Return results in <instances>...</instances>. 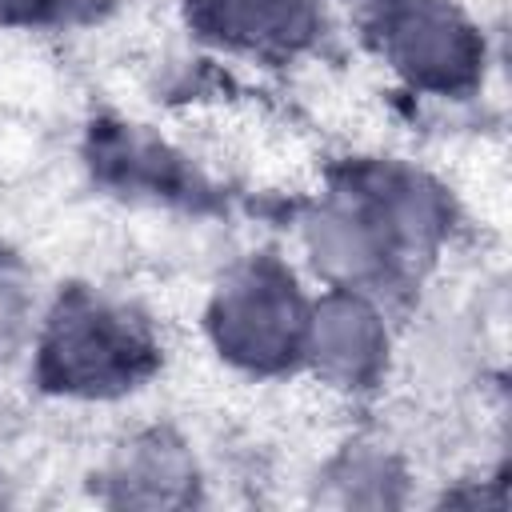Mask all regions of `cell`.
<instances>
[{
  "label": "cell",
  "mask_w": 512,
  "mask_h": 512,
  "mask_svg": "<svg viewBox=\"0 0 512 512\" xmlns=\"http://www.w3.org/2000/svg\"><path fill=\"white\" fill-rule=\"evenodd\" d=\"M304 348L332 384L360 388L384 364V328L360 296H328L308 316Z\"/></svg>",
  "instance_id": "4"
},
{
  "label": "cell",
  "mask_w": 512,
  "mask_h": 512,
  "mask_svg": "<svg viewBox=\"0 0 512 512\" xmlns=\"http://www.w3.org/2000/svg\"><path fill=\"white\" fill-rule=\"evenodd\" d=\"M28 332V280L20 264L0 252V356H12Z\"/></svg>",
  "instance_id": "9"
},
{
  "label": "cell",
  "mask_w": 512,
  "mask_h": 512,
  "mask_svg": "<svg viewBox=\"0 0 512 512\" xmlns=\"http://www.w3.org/2000/svg\"><path fill=\"white\" fill-rule=\"evenodd\" d=\"M208 324L228 360L272 372L304 352L308 308L280 264L256 260L220 288Z\"/></svg>",
  "instance_id": "2"
},
{
  "label": "cell",
  "mask_w": 512,
  "mask_h": 512,
  "mask_svg": "<svg viewBox=\"0 0 512 512\" xmlns=\"http://www.w3.org/2000/svg\"><path fill=\"white\" fill-rule=\"evenodd\" d=\"M192 484H196L192 460L184 456L180 444H172L160 432L132 440L112 468V492L120 504H144V508L184 504L192 500Z\"/></svg>",
  "instance_id": "7"
},
{
  "label": "cell",
  "mask_w": 512,
  "mask_h": 512,
  "mask_svg": "<svg viewBox=\"0 0 512 512\" xmlns=\"http://www.w3.org/2000/svg\"><path fill=\"white\" fill-rule=\"evenodd\" d=\"M96 168L124 188H144L156 196H188V188H196V180L180 168L176 156H168L160 144H152L136 132H124V128L100 132Z\"/></svg>",
  "instance_id": "8"
},
{
  "label": "cell",
  "mask_w": 512,
  "mask_h": 512,
  "mask_svg": "<svg viewBox=\"0 0 512 512\" xmlns=\"http://www.w3.org/2000/svg\"><path fill=\"white\" fill-rule=\"evenodd\" d=\"M192 20L240 48H296L316 32L312 0H188Z\"/></svg>",
  "instance_id": "6"
},
{
  "label": "cell",
  "mask_w": 512,
  "mask_h": 512,
  "mask_svg": "<svg viewBox=\"0 0 512 512\" xmlns=\"http://www.w3.org/2000/svg\"><path fill=\"white\" fill-rule=\"evenodd\" d=\"M304 236H308L316 268H324L332 280H348V284L380 276L388 256H396L388 232L380 228L376 212L360 200V192L352 200H340V204L308 216Z\"/></svg>",
  "instance_id": "5"
},
{
  "label": "cell",
  "mask_w": 512,
  "mask_h": 512,
  "mask_svg": "<svg viewBox=\"0 0 512 512\" xmlns=\"http://www.w3.org/2000/svg\"><path fill=\"white\" fill-rule=\"evenodd\" d=\"M156 368V344L140 320L72 288L60 296L44 340H40V380L72 396H112L136 388Z\"/></svg>",
  "instance_id": "1"
},
{
  "label": "cell",
  "mask_w": 512,
  "mask_h": 512,
  "mask_svg": "<svg viewBox=\"0 0 512 512\" xmlns=\"http://www.w3.org/2000/svg\"><path fill=\"white\" fill-rule=\"evenodd\" d=\"M68 0H0V20L8 24H36L64 12Z\"/></svg>",
  "instance_id": "10"
},
{
  "label": "cell",
  "mask_w": 512,
  "mask_h": 512,
  "mask_svg": "<svg viewBox=\"0 0 512 512\" xmlns=\"http://www.w3.org/2000/svg\"><path fill=\"white\" fill-rule=\"evenodd\" d=\"M376 40L392 68L416 88L460 92L476 84L484 44L472 24L432 0H388L376 20Z\"/></svg>",
  "instance_id": "3"
}]
</instances>
